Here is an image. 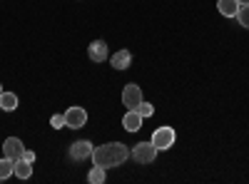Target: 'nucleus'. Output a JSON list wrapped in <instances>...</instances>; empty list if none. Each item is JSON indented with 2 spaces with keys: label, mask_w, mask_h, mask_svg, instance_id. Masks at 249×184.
Wrapping results in <instances>:
<instances>
[{
  "label": "nucleus",
  "mask_w": 249,
  "mask_h": 184,
  "mask_svg": "<svg viewBox=\"0 0 249 184\" xmlns=\"http://www.w3.org/2000/svg\"><path fill=\"white\" fill-rule=\"evenodd\" d=\"M0 107H3L5 112L18 110V95H13V92H3V95H0Z\"/></svg>",
  "instance_id": "obj_13"
},
{
  "label": "nucleus",
  "mask_w": 249,
  "mask_h": 184,
  "mask_svg": "<svg viewBox=\"0 0 249 184\" xmlns=\"http://www.w3.org/2000/svg\"><path fill=\"white\" fill-rule=\"evenodd\" d=\"M0 95H3V87H0Z\"/></svg>",
  "instance_id": "obj_21"
},
{
  "label": "nucleus",
  "mask_w": 249,
  "mask_h": 184,
  "mask_svg": "<svg viewBox=\"0 0 249 184\" xmlns=\"http://www.w3.org/2000/svg\"><path fill=\"white\" fill-rule=\"evenodd\" d=\"M237 23L249 30V5H239V10H237Z\"/></svg>",
  "instance_id": "obj_16"
},
{
  "label": "nucleus",
  "mask_w": 249,
  "mask_h": 184,
  "mask_svg": "<svg viewBox=\"0 0 249 184\" xmlns=\"http://www.w3.org/2000/svg\"><path fill=\"white\" fill-rule=\"evenodd\" d=\"M0 110H3V107H0Z\"/></svg>",
  "instance_id": "obj_22"
},
{
  "label": "nucleus",
  "mask_w": 249,
  "mask_h": 184,
  "mask_svg": "<svg viewBox=\"0 0 249 184\" xmlns=\"http://www.w3.org/2000/svg\"><path fill=\"white\" fill-rule=\"evenodd\" d=\"M92 145H90V142L88 139H80V142H75V145L70 147V157L72 159H77V162H82V159H90L92 157Z\"/></svg>",
  "instance_id": "obj_7"
},
{
  "label": "nucleus",
  "mask_w": 249,
  "mask_h": 184,
  "mask_svg": "<svg viewBox=\"0 0 249 184\" xmlns=\"http://www.w3.org/2000/svg\"><path fill=\"white\" fill-rule=\"evenodd\" d=\"M237 3H239V5H249V0H237Z\"/></svg>",
  "instance_id": "obj_20"
},
{
  "label": "nucleus",
  "mask_w": 249,
  "mask_h": 184,
  "mask_svg": "<svg viewBox=\"0 0 249 184\" xmlns=\"http://www.w3.org/2000/svg\"><path fill=\"white\" fill-rule=\"evenodd\" d=\"M13 174L18 177V179H30L33 177V162H28V159H15V169H13Z\"/></svg>",
  "instance_id": "obj_11"
},
{
  "label": "nucleus",
  "mask_w": 249,
  "mask_h": 184,
  "mask_svg": "<svg viewBox=\"0 0 249 184\" xmlns=\"http://www.w3.org/2000/svg\"><path fill=\"white\" fill-rule=\"evenodd\" d=\"M13 169H15V159H10V157L0 159V182H5L8 177H13Z\"/></svg>",
  "instance_id": "obj_14"
},
{
  "label": "nucleus",
  "mask_w": 249,
  "mask_h": 184,
  "mask_svg": "<svg viewBox=\"0 0 249 184\" xmlns=\"http://www.w3.org/2000/svg\"><path fill=\"white\" fill-rule=\"evenodd\" d=\"M85 122H88V112L82 107H68L65 110V127L80 130V127H85Z\"/></svg>",
  "instance_id": "obj_4"
},
{
  "label": "nucleus",
  "mask_w": 249,
  "mask_h": 184,
  "mask_svg": "<svg viewBox=\"0 0 249 184\" xmlns=\"http://www.w3.org/2000/svg\"><path fill=\"white\" fill-rule=\"evenodd\" d=\"M130 63H132V52H130V50H120V52H115V55L110 57V65H112L115 70H127Z\"/></svg>",
  "instance_id": "obj_10"
},
{
  "label": "nucleus",
  "mask_w": 249,
  "mask_h": 184,
  "mask_svg": "<svg viewBox=\"0 0 249 184\" xmlns=\"http://www.w3.org/2000/svg\"><path fill=\"white\" fill-rule=\"evenodd\" d=\"M142 119L144 117L137 110H127V112H124V117H122V127L127 130V132H137L142 127Z\"/></svg>",
  "instance_id": "obj_9"
},
{
  "label": "nucleus",
  "mask_w": 249,
  "mask_h": 184,
  "mask_svg": "<svg viewBox=\"0 0 249 184\" xmlns=\"http://www.w3.org/2000/svg\"><path fill=\"white\" fill-rule=\"evenodd\" d=\"M175 130L172 127H157L155 130V134H152V145L157 147V150H170L172 145H175Z\"/></svg>",
  "instance_id": "obj_3"
},
{
  "label": "nucleus",
  "mask_w": 249,
  "mask_h": 184,
  "mask_svg": "<svg viewBox=\"0 0 249 184\" xmlns=\"http://www.w3.org/2000/svg\"><path fill=\"white\" fill-rule=\"evenodd\" d=\"M23 152H25V147H23V142H20L18 137H8L3 142V157L20 159V157H23Z\"/></svg>",
  "instance_id": "obj_6"
},
{
  "label": "nucleus",
  "mask_w": 249,
  "mask_h": 184,
  "mask_svg": "<svg viewBox=\"0 0 249 184\" xmlns=\"http://www.w3.org/2000/svg\"><path fill=\"white\" fill-rule=\"evenodd\" d=\"M140 102H142V90H140L135 83L124 85V90H122V105H124V107H130V110H135Z\"/></svg>",
  "instance_id": "obj_5"
},
{
  "label": "nucleus",
  "mask_w": 249,
  "mask_h": 184,
  "mask_svg": "<svg viewBox=\"0 0 249 184\" xmlns=\"http://www.w3.org/2000/svg\"><path fill=\"white\" fill-rule=\"evenodd\" d=\"M157 152H160V150L152 145V139H150V142H140V145L132 147V159L140 162V165H150V162H155Z\"/></svg>",
  "instance_id": "obj_2"
},
{
  "label": "nucleus",
  "mask_w": 249,
  "mask_h": 184,
  "mask_svg": "<svg viewBox=\"0 0 249 184\" xmlns=\"http://www.w3.org/2000/svg\"><path fill=\"white\" fill-rule=\"evenodd\" d=\"M127 157H130V150L124 147L122 142H107V145L95 147L90 159H92V165L110 169V167H120V165H124V162H127Z\"/></svg>",
  "instance_id": "obj_1"
},
{
  "label": "nucleus",
  "mask_w": 249,
  "mask_h": 184,
  "mask_svg": "<svg viewBox=\"0 0 249 184\" xmlns=\"http://www.w3.org/2000/svg\"><path fill=\"white\" fill-rule=\"evenodd\" d=\"M217 10H219L224 17H237L239 3H237V0H217Z\"/></svg>",
  "instance_id": "obj_12"
},
{
  "label": "nucleus",
  "mask_w": 249,
  "mask_h": 184,
  "mask_svg": "<svg viewBox=\"0 0 249 184\" xmlns=\"http://www.w3.org/2000/svg\"><path fill=\"white\" fill-rule=\"evenodd\" d=\"M135 110H137V112H140L142 117H152V115H155V107L150 105V102H144V100L140 102V105H137Z\"/></svg>",
  "instance_id": "obj_17"
},
{
  "label": "nucleus",
  "mask_w": 249,
  "mask_h": 184,
  "mask_svg": "<svg viewBox=\"0 0 249 184\" xmlns=\"http://www.w3.org/2000/svg\"><path fill=\"white\" fill-rule=\"evenodd\" d=\"M105 172H107L105 167H97V165H95V167L90 169V174H88V182H90V184H102V182H105V177H107Z\"/></svg>",
  "instance_id": "obj_15"
},
{
  "label": "nucleus",
  "mask_w": 249,
  "mask_h": 184,
  "mask_svg": "<svg viewBox=\"0 0 249 184\" xmlns=\"http://www.w3.org/2000/svg\"><path fill=\"white\" fill-rule=\"evenodd\" d=\"M23 159H28V162H35V152L25 150V152H23Z\"/></svg>",
  "instance_id": "obj_19"
},
{
  "label": "nucleus",
  "mask_w": 249,
  "mask_h": 184,
  "mask_svg": "<svg viewBox=\"0 0 249 184\" xmlns=\"http://www.w3.org/2000/svg\"><path fill=\"white\" fill-rule=\"evenodd\" d=\"M50 125H53L55 130H62V127H65V115H53V117H50Z\"/></svg>",
  "instance_id": "obj_18"
},
{
  "label": "nucleus",
  "mask_w": 249,
  "mask_h": 184,
  "mask_svg": "<svg viewBox=\"0 0 249 184\" xmlns=\"http://www.w3.org/2000/svg\"><path fill=\"white\" fill-rule=\"evenodd\" d=\"M88 55H90L92 63H105L107 60V43L105 40H95V43H90Z\"/></svg>",
  "instance_id": "obj_8"
}]
</instances>
